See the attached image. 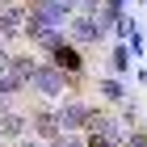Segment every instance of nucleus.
<instances>
[{
    "label": "nucleus",
    "mask_w": 147,
    "mask_h": 147,
    "mask_svg": "<svg viewBox=\"0 0 147 147\" xmlns=\"http://www.w3.org/2000/svg\"><path fill=\"white\" fill-rule=\"evenodd\" d=\"M51 4H59L63 13H71V9H76V0H51Z\"/></svg>",
    "instance_id": "15"
},
{
    "label": "nucleus",
    "mask_w": 147,
    "mask_h": 147,
    "mask_svg": "<svg viewBox=\"0 0 147 147\" xmlns=\"http://www.w3.org/2000/svg\"><path fill=\"white\" fill-rule=\"evenodd\" d=\"M67 71H59L55 63H38L34 67V76H30V88L34 92H42V97H63L67 92Z\"/></svg>",
    "instance_id": "1"
},
{
    "label": "nucleus",
    "mask_w": 147,
    "mask_h": 147,
    "mask_svg": "<svg viewBox=\"0 0 147 147\" xmlns=\"http://www.w3.org/2000/svg\"><path fill=\"white\" fill-rule=\"evenodd\" d=\"M101 4H105V0H76V9L88 13V17H97V13H101Z\"/></svg>",
    "instance_id": "12"
},
{
    "label": "nucleus",
    "mask_w": 147,
    "mask_h": 147,
    "mask_svg": "<svg viewBox=\"0 0 147 147\" xmlns=\"http://www.w3.org/2000/svg\"><path fill=\"white\" fill-rule=\"evenodd\" d=\"M4 71H9V51L0 46V76H4Z\"/></svg>",
    "instance_id": "14"
},
{
    "label": "nucleus",
    "mask_w": 147,
    "mask_h": 147,
    "mask_svg": "<svg viewBox=\"0 0 147 147\" xmlns=\"http://www.w3.org/2000/svg\"><path fill=\"white\" fill-rule=\"evenodd\" d=\"M101 92H105V101H113V105H122V101H126L122 80H101Z\"/></svg>",
    "instance_id": "8"
},
{
    "label": "nucleus",
    "mask_w": 147,
    "mask_h": 147,
    "mask_svg": "<svg viewBox=\"0 0 147 147\" xmlns=\"http://www.w3.org/2000/svg\"><path fill=\"white\" fill-rule=\"evenodd\" d=\"M51 147H84V139H76V130H59L51 139Z\"/></svg>",
    "instance_id": "10"
},
{
    "label": "nucleus",
    "mask_w": 147,
    "mask_h": 147,
    "mask_svg": "<svg viewBox=\"0 0 147 147\" xmlns=\"http://www.w3.org/2000/svg\"><path fill=\"white\" fill-rule=\"evenodd\" d=\"M109 67H113V71H126V67H130V51H126V42H118V46H113Z\"/></svg>",
    "instance_id": "9"
},
{
    "label": "nucleus",
    "mask_w": 147,
    "mask_h": 147,
    "mask_svg": "<svg viewBox=\"0 0 147 147\" xmlns=\"http://www.w3.org/2000/svg\"><path fill=\"white\" fill-rule=\"evenodd\" d=\"M0 135L4 139H21L25 135V118L21 113H4V118H0Z\"/></svg>",
    "instance_id": "6"
},
{
    "label": "nucleus",
    "mask_w": 147,
    "mask_h": 147,
    "mask_svg": "<svg viewBox=\"0 0 147 147\" xmlns=\"http://www.w3.org/2000/svg\"><path fill=\"white\" fill-rule=\"evenodd\" d=\"M21 147H42V143H34V139H30V143H21Z\"/></svg>",
    "instance_id": "16"
},
{
    "label": "nucleus",
    "mask_w": 147,
    "mask_h": 147,
    "mask_svg": "<svg viewBox=\"0 0 147 147\" xmlns=\"http://www.w3.org/2000/svg\"><path fill=\"white\" fill-rule=\"evenodd\" d=\"M34 67H38V63H34L30 55H9V71H13L17 80H21V84H30V76H34Z\"/></svg>",
    "instance_id": "5"
},
{
    "label": "nucleus",
    "mask_w": 147,
    "mask_h": 147,
    "mask_svg": "<svg viewBox=\"0 0 147 147\" xmlns=\"http://www.w3.org/2000/svg\"><path fill=\"white\" fill-rule=\"evenodd\" d=\"M84 118H88V105H80V101H63V105H59V113H55L59 130H80Z\"/></svg>",
    "instance_id": "4"
},
{
    "label": "nucleus",
    "mask_w": 147,
    "mask_h": 147,
    "mask_svg": "<svg viewBox=\"0 0 147 147\" xmlns=\"http://www.w3.org/2000/svg\"><path fill=\"white\" fill-rule=\"evenodd\" d=\"M84 147H118V143L105 139V135H88V143H84Z\"/></svg>",
    "instance_id": "13"
},
{
    "label": "nucleus",
    "mask_w": 147,
    "mask_h": 147,
    "mask_svg": "<svg viewBox=\"0 0 147 147\" xmlns=\"http://www.w3.org/2000/svg\"><path fill=\"white\" fill-rule=\"evenodd\" d=\"M122 147H147V135H143V130H126Z\"/></svg>",
    "instance_id": "11"
},
{
    "label": "nucleus",
    "mask_w": 147,
    "mask_h": 147,
    "mask_svg": "<svg viewBox=\"0 0 147 147\" xmlns=\"http://www.w3.org/2000/svg\"><path fill=\"white\" fill-rule=\"evenodd\" d=\"M34 126H38V135L51 143V139L59 135V122H55V113H34Z\"/></svg>",
    "instance_id": "7"
},
{
    "label": "nucleus",
    "mask_w": 147,
    "mask_h": 147,
    "mask_svg": "<svg viewBox=\"0 0 147 147\" xmlns=\"http://www.w3.org/2000/svg\"><path fill=\"white\" fill-rule=\"evenodd\" d=\"M71 38H76V42H101V38H105L101 17H88V13L71 17Z\"/></svg>",
    "instance_id": "2"
},
{
    "label": "nucleus",
    "mask_w": 147,
    "mask_h": 147,
    "mask_svg": "<svg viewBox=\"0 0 147 147\" xmlns=\"http://www.w3.org/2000/svg\"><path fill=\"white\" fill-rule=\"evenodd\" d=\"M51 63H55L59 71H67V76H80V71H84V59H80V51H76V46H67V42L51 46Z\"/></svg>",
    "instance_id": "3"
}]
</instances>
